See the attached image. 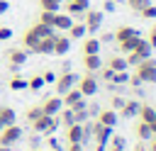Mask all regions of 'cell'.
<instances>
[{"mask_svg":"<svg viewBox=\"0 0 156 151\" xmlns=\"http://www.w3.org/2000/svg\"><path fill=\"white\" fill-rule=\"evenodd\" d=\"M90 136L95 139V151H105V144H107L110 136H112V127H105V124L93 122V134H90Z\"/></svg>","mask_w":156,"mask_h":151,"instance_id":"obj_1","label":"cell"},{"mask_svg":"<svg viewBox=\"0 0 156 151\" xmlns=\"http://www.w3.org/2000/svg\"><path fill=\"white\" fill-rule=\"evenodd\" d=\"M32 127H34V132L37 134H51V132H56V127H58V122H56V117H51V114H39L34 122H32Z\"/></svg>","mask_w":156,"mask_h":151,"instance_id":"obj_2","label":"cell"},{"mask_svg":"<svg viewBox=\"0 0 156 151\" xmlns=\"http://www.w3.org/2000/svg\"><path fill=\"white\" fill-rule=\"evenodd\" d=\"M136 76L141 78V83H156V61L149 56L136 66Z\"/></svg>","mask_w":156,"mask_h":151,"instance_id":"obj_3","label":"cell"},{"mask_svg":"<svg viewBox=\"0 0 156 151\" xmlns=\"http://www.w3.org/2000/svg\"><path fill=\"white\" fill-rule=\"evenodd\" d=\"M83 24H85V32H88L90 37H95L98 29L102 27V12L88 7V10H85V17H83Z\"/></svg>","mask_w":156,"mask_h":151,"instance_id":"obj_4","label":"cell"},{"mask_svg":"<svg viewBox=\"0 0 156 151\" xmlns=\"http://www.w3.org/2000/svg\"><path fill=\"white\" fill-rule=\"evenodd\" d=\"M76 83H78V76L73 73V71H66V73H61L56 80H54V85H56V93H58V97L63 95V93H68L71 88H76Z\"/></svg>","mask_w":156,"mask_h":151,"instance_id":"obj_5","label":"cell"},{"mask_svg":"<svg viewBox=\"0 0 156 151\" xmlns=\"http://www.w3.org/2000/svg\"><path fill=\"white\" fill-rule=\"evenodd\" d=\"M22 139V129L17 124H10L5 129H0V146H15Z\"/></svg>","mask_w":156,"mask_h":151,"instance_id":"obj_6","label":"cell"},{"mask_svg":"<svg viewBox=\"0 0 156 151\" xmlns=\"http://www.w3.org/2000/svg\"><path fill=\"white\" fill-rule=\"evenodd\" d=\"M76 88H78V90L83 93V97H90V95H95V93H98V78H95L93 73H88V76L78 78Z\"/></svg>","mask_w":156,"mask_h":151,"instance_id":"obj_7","label":"cell"},{"mask_svg":"<svg viewBox=\"0 0 156 151\" xmlns=\"http://www.w3.org/2000/svg\"><path fill=\"white\" fill-rule=\"evenodd\" d=\"M68 51H71V39H68V34L56 32V34H54V54H56V56H66Z\"/></svg>","mask_w":156,"mask_h":151,"instance_id":"obj_8","label":"cell"},{"mask_svg":"<svg viewBox=\"0 0 156 151\" xmlns=\"http://www.w3.org/2000/svg\"><path fill=\"white\" fill-rule=\"evenodd\" d=\"M88 7H90V5H88V0H68V5H66V12H68L71 17H78V19H83Z\"/></svg>","mask_w":156,"mask_h":151,"instance_id":"obj_9","label":"cell"},{"mask_svg":"<svg viewBox=\"0 0 156 151\" xmlns=\"http://www.w3.org/2000/svg\"><path fill=\"white\" fill-rule=\"evenodd\" d=\"M73 22H76V19H73L68 12H56V15H54V29H56V32H68Z\"/></svg>","mask_w":156,"mask_h":151,"instance_id":"obj_10","label":"cell"},{"mask_svg":"<svg viewBox=\"0 0 156 151\" xmlns=\"http://www.w3.org/2000/svg\"><path fill=\"white\" fill-rule=\"evenodd\" d=\"M7 61H10V68L17 73V68L27 61V51H24V49H10V51H7Z\"/></svg>","mask_w":156,"mask_h":151,"instance_id":"obj_11","label":"cell"},{"mask_svg":"<svg viewBox=\"0 0 156 151\" xmlns=\"http://www.w3.org/2000/svg\"><path fill=\"white\" fill-rule=\"evenodd\" d=\"M80 100H83V93H80L78 88H71L68 93H63V95H61V102H63V107H76Z\"/></svg>","mask_w":156,"mask_h":151,"instance_id":"obj_12","label":"cell"},{"mask_svg":"<svg viewBox=\"0 0 156 151\" xmlns=\"http://www.w3.org/2000/svg\"><path fill=\"white\" fill-rule=\"evenodd\" d=\"M61 107H63V102H61V97L56 95V97H49V100L41 105V112H44V114H51V117H56V114L61 112Z\"/></svg>","mask_w":156,"mask_h":151,"instance_id":"obj_13","label":"cell"},{"mask_svg":"<svg viewBox=\"0 0 156 151\" xmlns=\"http://www.w3.org/2000/svg\"><path fill=\"white\" fill-rule=\"evenodd\" d=\"M95 122H98V124H105V127H112V129H115V124H117V110H100Z\"/></svg>","mask_w":156,"mask_h":151,"instance_id":"obj_14","label":"cell"},{"mask_svg":"<svg viewBox=\"0 0 156 151\" xmlns=\"http://www.w3.org/2000/svg\"><path fill=\"white\" fill-rule=\"evenodd\" d=\"M15 119H17L15 110H12V107H7V105H0V129H5V127H10V124H15Z\"/></svg>","mask_w":156,"mask_h":151,"instance_id":"obj_15","label":"cell"},{"mask_svg":"<svg viewBox=\"0 0 156 151\" xmlns=\"http://www.w3.org/2000/svg\"><path fill=\"white\" fill-rule=\"evenodd\" d=\"M83 66H85V71H90V73L100 71V68H102L100 54H85V56H83Z\"/></svg>","mask_w":156,"mask_h":151,"instance_id":"obj_16","label":"cell"},{"mask_svg":"<svg viewBox=\"0 0 156 151\" xmlns=\"http://www.w3.org/2000/svg\"><path fill=\"white\" fill-rule=\"evenodd\" d=\"M68 132H66V136H68V144H83V124H71V127H66Z\"/></svg>","mask_w":156,"mask_h":151,"instance_id":"obj_17","label":"cell"},{"mask_svg":"<svg viewBox=\"0 0 156 151\" xmlns=\"http://www.w3.org/2000/svg\"><path fill=\"white\" fill-rule=\"evenodd\" d=\"M39 39H41V37H39V34H37V32L29 27V29L24 32V37H22V44H24V49H29V51H37V44H39Z\"/></svg>","mask_w":156,"mask_h":151,"instance_id":"obj_18","label":"cell"},{"mask_svg":"<svg viewBox=\"0 0 156 151\" xmlns=\"http://www.w3.org/2000/svg\"><path fill=\"white\" fill-rule=\"evenodd\" d=\"M136 34H139V32H136L134 27H129V24H124V27H119V29H115V34H112V37H115V39H117V44H119V41H124V39H132V37H136Z\"/></svg>","mask_w":156,"mask_h":151,"instance_id":"obj_19","label":"cell"},{"mask_svg":"<svg viewBox=\"0 0 156 151\" xmlns=\"http://www.w3.org/2000/svg\"><path fill=\"white\" fill-rule=\"evenodd\" d=\"M56 122H58V124H63V127H71V124H76L73 110H71V107H61V112L56 114Z\"/></svg>","mask_w":156,"mask_h":151,"instance_id":"obj_20","label":"cell"},{"mask_svg":"<svg viewBox=\"0 0 156 151\" xmlns=\"http://www.w3.org/2000/svg\"><path fill=\"white\" fill-rule=\"evenodd\" d=\"M100 46H102V44H100L98 37H88V39L83 41V56H85V54H100Z\"/></svg>","mask_w":156,"mask_h":151,"instance_id":"obj_21","label":"cell"},{"mask_svg":"<svg viewBox=\"0 0 156 151\" xmlns=\"http://www.w3.org/2000/svg\"><path fill=\"white\" fill-rule=\"evenodd\" d=\"M107 68L117 73V71H127L129 66H127V58H124V56H117V54H115V56H110V61H107Z\"/></svg>","mask_w":156,"mask_h":151,"instance_id":"obj_22","label":"cell"},{"mask_svg":"<svg viewBox=\"0 0 156 151\" xmlns=\"http://www.w3.org/2000/svg\"><path fill=\"white\" fill-rule=\"evenodd\" d=\"M34 54H54V37H44V39H39Z\"/></svg>","mask_w":156,"mask_h":151,"instance_id":"obj_23","label":"cell"},{"mask_svg":"<svg viewBox=\"0 0 156 151\" xmlns=\"http://www.w3.org/2000/svg\"><path fill=\"white\" fill-rule=\"evenodd\" d=\"M134 51H136V54H139L141 58H149L154 49H151V44H149L146 39H141V37H139V39H136V46H134Z\"/></svg>","mask_w":156,"mask_h":151,"instance_id":"obj_24","label":"cell"},{"mask_svg":"<svg viewBox=\"0 0 156 151\" xmlns=\"http://www.w3.org/2000/svg\"><path fill=\"white\" fill-rule=\"evenodd\" d=\"M88 32H85V24L83 22H73L71 29H68V39H83Z\"/></svg>","mask_w":156,"mask_h":151,"instance_id":"obj_25","label":"cell"},{"mask_svg":"<svg viewBox=\"0 0 156 151\" xmlns=\"http://www.w3.org/2000/svg\"><path fill=\"white\" fill-rule=\"evenodd\" d=\"M139 107H141V105H139L136 100H127L124 107H122V117H136V114H139Z\"/></svg>","mask_w":156,"mask_h":151,"instance_id":"obj_26","label":"cell"},{"mask_svg":"<svg viewBox=\"0 0 156 151\" xmlns=\"http://www.w3.org/2000/svg\"><path fill=\"white\" fill-rule=\"evenodd\" d=\"M139 117H141V122L151 124V122L156 119V110H154L151 105H141V107H139Z\"/></svg>","mask_w":156,"mask_h":151,"instance_id":"obj_27","label":"cell"},{"mask_svg":"<svg viewBox=\"0 0 156 151\" xmlns=\"http://www.w3.org/2000/svg\"><path fill=\"white\" fill-rule=\"evenodd\" d=\"M136 136H139L141 141H151L154 132H151V127H149L146 122H141V119H139V124H136Z\"/></svg>","mask_w":156,"mask_h":151,"instance_id":"obj_28","label":"cell"},{"mask_svg":"<svg viewBox=\"0 0 156 151\" xmlns=\"http://www.w3.org/2000/svg\"><path fill=\"white\" fill-rule=\"evenodd\" d=\"M32 29H34V32H37L41 39H44V37H54V34H56V29H54V27H49V24H41V22L32 24Z\"/></svg>","mask_w":156,"mask_h":151,"instance_id":"obj_29","label":"cell"},{"mask_svg":"<svg viewBox=\"0 0 156 151\" xmlns=\"http://www.w3.org/2000/svg\"><path fill=\"white\" fill-rule=\"evenodd\" d=\"M39 7L49 10V12H58L61 10V0H39Z\"/></svg>","mask_w":156,"mask_h":151,"instance_id":"obj_30","label":"cell"},{"mask_svg":"<svg viewBox=\"0 0 156 151\" xmlns=\"http://www.w3.org/2000/svg\"><path fill=\"white\" fill-rule=\"evenodd\" d=\"M136 39H139V34H136V37H132V39H124V41H119V51H124V54L134 51V46H136Z\"/></svg>","mask_w":156,"mask_h":151,"instance_id":"obj_31","label":"cell"},{"mask_svg":"<svg viewBox=\"0 0 156 151\" xmlns=\"http://www.w3.org/2000/svg\"><path fill=\"white\" fill-rule=\"evenodd\" d=\"M24 88H27V80H24L22 76H17V73H15V76H12V80H10V90H24Z\"/></svg>","mask_w":156,"mask_h":151,"instance_id":"obj_32","label":"cell"},{"mask_svg":"<svg viewBox=\"0 0 156 151\" xmlns=\"http://www.w3.org/2000/svg\"><path fill=\"white\" fill-rule=\"evenodd\" d=\"M27 88H29V90H34V93H39V90L44 88V78H41V76L29 78V80H27Z\"/></svg>","mask_w":156,"mask_h":151,"instance_id":"obj_33","label":"cell"},{"mask_svg":"<svg viewBox=\"0 0 156 151\" xmlns=\"http://www.w3.org/2000/svg\"><path fill=\"white\" fill-rule=\"evenodd\" d=\"M54 15H56V12L41 10V12H39V19H37V22H41V24H49V27H54Z\"/></svg>","mask_w":156,"mask_h":151,"instance_id":"obj_34","label":"cell"},{"mask_svg":"<svg viewBox=\"0 0 156 151\" xmlns=\"http://www.w3.org/2000/svg\"><path fill=\"white\" fill-rule=\"evenodd\" d=\"M110 144H112L115 151H124V136L122 134H112L110 136Z\"/></svg>","mask_w":156,"mask_h":151,"instance_id":"obj_35","label":"cell"},{"mask_svg":"<svg viewBox=\"0 0 156 151\" xmlns=\"http://www.w3.org/2000/svg\"><path fill=\"white\" fill-rule=\"evenodd\" d=\"M139 15H141L144 19H156V5H151V2H149V5L139 12Z\"/></svg>","mask_w":156,"mask_h":151,"instance_id":"obj_36","label":"cell"},{"mask_svg":"<svg viewBox=\"0 0 156 151\" xmlns=\"http://www.w3.org/2000/svg\"><path fill=\"white\" fill-rule=\"evenodd\" d=\"M124 2H127V5H129L134 12H141V10L149 5V0H124Z\"/></svg>","mask_w":156,"mask_h":151,"instance_id":"obj_37","label":"cell"},{"mask_svg":"<svg viewBox=\"0 0 156 151\" xmlns=\"http://www.w3.org/2000/svg\"><path fill=\"white\" fill-rule=\"evenodd\" d=\"M127 80H129V73H127V71H117V73L112 76V83H115V85H122V83H127Z\"/></svg>","mask_w":156,"mask_h":151,"instance_id":"obj_38","label":"cell"},{"mask_svg":"<svg viewBox=\"0 0 156 151\" xmlns=\"http://www.w3.org/2000/svg\"><path fill=\"white\" fill-rule=\"evenodd\" d=\"M39 114H41V105H34V107H29V110H27V119H29V122H34Z\"/></svg>","mask_w":156,"mask_h":151,"instance_id":"obj_39","label":"cell"},{"mask_svg":"<svg viewBox=\"0 0 156 151\" xmlns=\"http://www.w3.org/2000/svg\"><path fill=\"white\" fill-rule=\"evenodd\" d=\"M124 102H127L124 97H119V95H115V97H112V110H122V107H124Z\"/></svg>","mask_w":156,"mask_h":151,"instance_id":"obj_40","label":"cell"},{"mask_svg":"<svg viewBox=\"0 0 156 151\" xmlns=\"http://www.w3.org/2000/svg\"><path fill=\"white\" fill-rule=\"evenodd\" d=\"M7 39H12V29L10 27H0V41H7Z\"/></svg>","mask_w":156,"mask_h":151,"instance_id":"obj_41","label":"cell"},{"mask_svg":"<svg viewBox=\"0 0 156 151\" xmlns=\"http://www.w3.org/2000/svg\"><path fill=\"white\" fill-rule=\"evenodd\" d=\"M112 76H115V71H110L107 66L100 68V78H102V80H112Z\"/></svg>","mask_w":156,"mask_h":151,"instance_id":"obj_42","label":"cell"},{"mask_svg":"<svg viewBox=\"0 0 156 151\" xmlns=\"http://www.w3.org/2000/svg\"><path fill=\"white\" fill-rule=\"evenodd\" d=\"M41 78H44V83H54V80H56V73H54V71H46Z\"/></svg>","mask_w":156,"mask_h":151,"instance_id":"obj_43","label":"cell"},{"mask_svg":"<svg viewBox=\"0 0 156 151\" xmlns=\"http://www.w3.org/2000/svg\"><path fill=\"white\" fill-rule=\"evenodd\" d=\"M129 83H132L134 88H139V85H141V78H139L136 73H132V76H129Z\"/></svg>","mask_w":156,"mask_h":151,"instance_id":"obj_44","label":"cell"},{"mask_svg":"<svg viewBox=\"0 0 156 151\" xmlns=\"http://www.w3.org/2000/svg\"><path fill=\"white\" fill-rule=\"evenodd\" d=\"M149 44H151V49H156V29H151L149 32V39H146Z\"/></svg>","mask_w":156,"mask_h":151,"instance_id":"obj_45","label":"cell"},{"mask_svg":"<svg viewBox=\"0 0 156 151\" xmlns=\"http://www.w3.org/2000/svg\"><path fill=\"white\" fill-rule=\"evenodd\" d=\"M115 5H117V2H112V0H105V12H112V10H115Z\"/></svg>","mask_w":156,"mask_h":151,"instance_id":"obj_46","label":"cell"},{"mask_svg":"<svg viewBox=\"0 0 156 151\" xmlns=\"http://www.w3.org/2000/svg\"><path fill=\"white\" fill-rule=\"evenodd\" d=\"M7 7H10V2H7V0H0V15H5Z\"/></svg>","mask_w":156,"mask_h":151,"instance_id":"obj_47","label":"cell"},{"mask_svg":"<svg viewBox=\"0 0 156 151\" xmlns=\"http://www.w3.org/2000/svg\"><path fill=\"white\" fill-rule=\"evenodd\" d=\"M68 151H85L83 144H68Z\"/></svg>","mask_w":156,"mask_h":151,"instance_id":"obj_48","label":"cell"},{"mask_svg":"<svg viewBox=\"0 0 156 151\" xmlns=\"http://www.w3.org/2000/svg\"><path fill=\"white\" fill-rule=\"evenodd\" d=\"M112 39H115L112 34H102V39H100V44H102V41H112Z\"/></svg>","mask_w":156,"mask_h":151,"instance_id":"obj_49","label":"cell"},{"mask_svg":"<svg viewBox=\"0 0 156 151\" xmlns=\"http://www.w3.org/2000/svg\"><path fill=\"white\" fill-rule=\"evenodd\" d=\"M134 151H149V149H146V146H144V144H139V146H136V149H134Z\"/></svg>","mask_w":156,"mask_h":151,"instance_id":"obj_50","label":"cell"},{"mask_svg":"<svg viewBox=\"0 0 156 151\" xmlns=\"http://www.w3.org/2000/svg\"><path fill=\"white\" fill-rule=\"evenodd\" d=\"M149 151H156V139H151V146H149Z\"/></svg>","mask_w":156,"mask_h":151,"instance_id":"obj_51","label":"cell"},{"mask_svg":"<svg viewBox=\"0 0 156 151\" xmlns=\"http://www.w3.org/2000/svg\"><path fill=\"white\" fill-rule=\"evenodd\" d=\"M0 151H12V146H0Z\"/></svg>","mask_w":156,"mask_h":151,"instance_id":"obj_52","label":"cell"},{"mask_svg":"<svg viewBox=\"0 0 156 151\" xmlns=\"http://www.w3.org/2000/svg\"><path fill=\"white\" fill-rule=\"evenodd\" d=\"M112 2H124V0H112Z\"/></svg>","mask_w":156,"mask_h":151,"instance_id":"obj_53","label":"cell"},{"mask_svg":"<svg viewBox=\"0 0 156 151\" xmlns=\"http://www.w3.org/2000/svg\"><path fill=\"white\" fill-rule=\"evenodd\" d=\"M151 139H156V132H154V136H151Z\"/></svg>","mask_w":156,"mask_h":151,"instance_id":"obj_54","label":"cell"},{"mask_svg":"<svg viewBox=\"0 0 156 151\" xmlns=\"http://www.w3.org/2000/svg\"><path fill=\"white\" fill-rule=\"evenodd\" d=\"M154 29H156V24H154Z\"/></svg>","mask_w":156,"mask_h":151,"instance_id":"obj_55","label":"cell"},{"mask_svg":"<svg viewBox=\"0 0 156 151\" xmlns=\"http://www.w3.org/2000/svg\"><path fill=\"white\" fill-rule=\"evenodd\" d=\"M110 151H115V149H110Z\"/></svg>","mask_w":156,"mask_h":151,"instance_id":"obj_56","label":"cell"},{"mask_svg":"<svg viewBox=\"0 0 156 151\" xmlns=\"http://www.w3.org/2000/svg\"><path fill=\"white\" fill-rule=\"evenodd\" d=\"M154 110H156V107H154Z\"/></svg>","mask_w":156,"mask_h":151,"instance_id":"obj_57","label":"cell"}]
</instances>
